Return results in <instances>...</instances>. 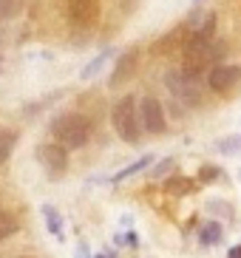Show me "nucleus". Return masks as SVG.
I'll list each match as a JSON object with an SVG mask.
<instances>
[{
  "label": "nucleus",
  "mask_w": 241,
  "mask_h": 258,
  "mask_svg": "<svg viewBox=\"0 0 241 258\" xmlns=\"http://www.w3.org/2000/svg\"><path fill=\"white\" fill-rule=\"evenodd\" d=\"M91 119L80 111H66V114H57L51 119V137L57 145H63L66 151H77V148H85L91 139Z\"/></svg>",
  "instance_id": "f257e3e1"
},
{
  "label": "nucleus",
  "mask_w": 241,
  "mask_h": 258,
  "mask_svg": "<svg viewBox=\"0 0 241 258\" xmlns=\"http://www.w3.org/2000/svg\"><path fill=\"white\" fill-rule=\"evenodd\" d=\"M165 88L170 91V97L176 102H182V105H188V108L199 105L204 97V80L199 74H193V71L182 69V66L165 71Z\"/></svg>",
  "instance_id": "f03ea898"
},
{
  "label": "nucleus",
  "mask_w": 241,
  "mask_h": 258,
  "mask_svg": "<svg viewBox=\"0 0 241 258\" xmlns=\"http://www.w3.org/2000/svg\"><path fill=\"white\" fill-rule=\"evenodd\" d=\"M111 125L116 131V137L125 145H139V139H142V125H139V111H136L134 94H125V97H119L113 102Z\"/></svg>",
  "instance_id": "7ed1b4c3"
},
{
  "label": "nucleus",
  "mask_w": 241,
  "mask_h": 258,
  "mask_svg": "<svg viewBox=\"0 0 241 258\" xmlns=\"http://www.w3.org/2000/svg\"><path fill=\"white\" fill-rule=\"evenodd\" d=\"M221 57H224V43H219V40H210L204 46H182V69L204 77V71L219 66Z\"/></svg>",
  "instance_id": "20e7f679"
},
{
  "label": "nucleus",
  "mask_w": 241,
  "mask_h": 258,
  "mask_svg": "<svg viewBox=\"0 0 241 258\" xmlns=\"http://www.w3.org/2000/svg\"><path fill=\"white\" fill-rule=\"evenodd\" d=\"M136 111H139V125L148 134H165L167 119H165V108L153 94H145L142 99H136Z\"/></svg>",
  "instance_id": "39448f33"
},
{
  "label": "nucleus",
  "mask_w": 241,
  "mask_h": 258,
  "mask_svg": "<svg viewBox=\"0 0 241 258\" xmlns=\"http://www.w3.org/2000/svg\"><path fill=\"white\" fill-rule=\"evenodd\" d=\"M34 156H37V162L45 167V173L51 176V179H60L68 170V162H71L68 159V151L57 142H40Z\"/></svg>",
  "instance_id": "423d86ee"
},
{
  "label": "nucleus",
  "mask_w": 241,
  "mask_h": 258,
  "mask_svg": "<svg viewBox=\"0 0 241 258\" xmlns=\"http://www.w3.org/2000/svg\"><path fill=\"white\" fill-rule=\"evenodd\" d=\"M66 15L74 29H94L99 20V0H66Z\"/></svg>",
  "instance_id": "0eeeda50"
},
{
  "label": "nucleus",
  "mask_w": 241,
  "mask_h": 258,
  "mask_svg": "<svg viewBox=\"0 0 241 258\" xmlns=\"http://www.w3.org/2000/svg\"><path fill=\"white\" fill-rule=\"evenodd\" d=\"M136 69H139V48H125L113 62V71L108 77V88H122L125 83H131L136 77Z\"/></svg>",
  "instance_id": "6e6552de"
},
{
  "label": "nucleus",
  "mask_w": 241,
  "mask_h": 258,
  "mask_svg": "<svg viewBox=\"0 0 241 258\" xmlns=\"http://www.w3.org/2000/svg\"><path fill=\"white\" fill-rule=\"evenodd\" d=\"M238 83H241V66H233V62H219L207 71V88L216 94H227Z\"/></svg>",
  "instance_id": "1a4fd4ad"
},
{
  "label": "nucleus",
  "mask_w": 241,
  "mask_h": 258,
  "mask_svg": "<svg viewBox=\"0 0 241 258\" xmlns=\"http://www.w3.org/2000/svg\"><path fill=\"white\" fill-rule=\"evenodd\" d=\"M153 162H156V156H153V153H145L142 159H136V162H131L128 167L116 170L113 176H108L105 182H108V184H122L125 179H131V176H136V173H142V170H148V167H151Z\"/></svg>",
  "instance_id": "9d476101"
},
{
  "label": "nucleus",
  "mask_w": 241,
  "mask_h": 258,
  "mask_svg": "<svg viewBox=\"0 0 241 258\" xmlns=\"http://www.w3.org/2000/svg\"><path fill=\"white\" fill-rule=\"evenodd\" d=\"M40 213H43V219H45V230H48L57 241H66V227H63L60 210H57L54 205H43V207H40Z\"/></svg>",
  "instance_id": "9b49d317"
},
{
  "label": "nucleus",
  "mask_w": 241,
  "mask_h": 258,
  "mask_svg": "<svg viewBox=\"0 0 241 258\" xmlns=\"http://www.w3.org/2000/svg\"><path fill=\"white\" fill-rule=\"evenodd\" d=\"M17 139H20V134H17V131L0 128V167L12 159V153H15V148H17Z\"/></svg>",
  "instance_id": "f8f14e48"
},
{
  "label": "nucleus",
  "mask_w": 241,
  "mask_h": 258,
  "mask_svg": "<svg viewBox=\"0 0 241 258\" xmlns=\"http://www.w3.org/2000/svg\"><path fill=\"white\" fill-rule=\"evenodd\" d=\"M113 57V48H105V51H99L97 57H94V60L88 62V66H85L83 71H80V80H83V83H88V80H94V77L99 74V71H102V66H105L108 60H111Z\"/></svg>",
  "instance_id": "ddd939ff"
},
{
  "label": "nucleus",
  "mask_w": 241,
  "mask_h": 258,
  "mask_svg": "<svg viewBox=\"0 0 241 258\" xmlns=\"http://www.w3.org/2000/svg\"><path fill=\"white\" fill-rule=\"evenodd\" d=\"M190 190H193V182L188 176H167L165 179V193H170V196H188Z\"/></svg>",
  "instance_id": "4468645a"
},
{
  "label": "nucleus",
  "mask_w": 241,
  "mask_h": 258,
  "mask_svg": "<svg viewBox=\"0 0 241 258\" xmlns=\"http://www.w3.org/2000/svg\"><path fill=\"white\" fill-rule=\"evenodd\" d=\"M221 235H224V230H221L219 221H204L202 233H199V241H202L204 247H213V244L221 241Z\"/></svg>",
  "instance_id": "2eb2a0df"
},
{
  "label": "nucleus",
  "mask_w": 241,
  "mask_h": 258,
  "mask_svg": "<svg viewBox=\"0 0 241 258\" xmlns=\"http://www.w3.org/2000/svg\"><path fill=\"white\" fill-rule=\"evenodd\" d=\"M26 0H0V23H12L15 17L23 15Z\"/></svg>",
  "instance_id": "dca6fc26"
},
{
  "label": "nucleus",
  "mask_w": 241,
  "mask_h": 258,
  "mask_svg": "<svg viewBox=\"0 0 241 258\" xmlns=\"http://www.w3.org/2000/svg\"><path fill=\"white\" fill-rule=\"evenodd\" d=\"M221 156H241V134H233V137H224V139H216L213 145Z\"/></svg>",
  "instance_id": "f3484780"
},
{
  "label": "nucleus",
  "mask_w": 241,
  "mask_h": 258,
  "mask_svg": "<svg viewBox=\"0 0 241 258\" xmlns=\"http://www.w3.org/2000/svg\"><path fill=\"white\" fill-rule=\"evenodd\" d=\"M20 230V221H17L15 213H6L0 210V241H6V238H12V235Z\"/></svg>",
  "instance_id": "a211bd4d"
},
{
  "label": "nucleus",
  "mask_w": 241,
  "mask_h": 258,
  "mask_svg": "<svg viewBox=\"0 0 241 258\" xmlns=\"http://www.w3.org/2000/svg\"><path fill=\"white\" fill-rule=\"evenodd\" d=\"M173 167H176V156H167V159H162V162H153V167H151V179H167V176L173 173Z\"/></svg>",
  "instance_id": "6ab92c4d"
},
{
  "label": "nucleus",
  "mask_w": 241,
  "mask_h": 258,
  "mask_svg": "<svg viewBox=\"0 0 241 258\" xmlns=\"http://www.w3.org/2000/svg\"><path fill=\"white\" fill-rule=\"evenodd\" d=\"M219 176H221V167L219 165H202V167H199V182H202V184H213Z\"/></svg>",
  "instance_id": "aec40b11"
},
{
  "label": "nucleus",
  "mask_w": 241,
  "mask_h": 258,
  "mask_svg": "<svg viewBox=\"0 0 241 258\" xmlns=\"http://www.w3.org/2000/svg\"><path fill=\"white\" fill-rule=\"evenodd\" d=\"M77 258H91V250H88V244L85 241L77 244Z\"/></svg>",
  "instance_id": "412c9836"
},
{
  "label": "nucleus",
  "mask_w": 241,
  "mask_h": 258,
  "mask_svg": "<svg viewBox=\"0 0 241 258\" xmlns=\"http://www.w3.org/2000/svg\"><path fill=\"white\" fill-rule=\"evenodd\" d=\"M227 258H241V244H238V247H233V250L227 252Z\"/></svg>",
  "instance_id": "4be33fe9"
},
{
  "label": "nucleus",
  "mask_w": 241,
  "mask_h": 258,
  "mask_svg": "<svg viewBox=\"0 0 241 258\" xmlns=\"http://www.w3.org/2000/svg\"><path fill=\"white\" fill-rule=\"evenodd\" d=\"M199 3H204V0H193V6H199Z\"/></svg>",
  "instance_id": "5701e85b"
},
{
  "label": "nucleus",
  "mask_w": 241,
  "mask_h": 258,
  "mask_svg": "<svg viewBox=\"0 0 241 258\" xmlns=\"http://www.w3.org/2000/svg\"><path fill=\"white\" fill-rule=\"evenodd\" d=\"M17 258H29V255H17Z\"/></svg>",
  "instance_id": "b1692460"
},
{
  "label": "nucleus",
  "mask_w": 241,
  "mask_h": 258,
  "mask_svg": "<svg viewBox=\"0 0 241 258\" xmlns=\"http://www.w3.org/2000/svg\"><path fill=\"white\" fill-rule=\"evenodd\" d=\"M97 258H105V255H97Z\"/></svg>",
  "instance_id": "393cba45"
},
{
  "label": "nucleus",
  "mask_w": 241,
  "mask_h": 258,
  "mask_svg": "<svg viewBox=\"0 0 241 258\" xmlns=\"http://www.w3.org/2000/svg\"><path fill=\"white\" fill-rule=\"evenodd\" d=\"M238 179H241V170H238Z\"/></svg>",
  "instance_id": "a878e982"
}]
</instances>
